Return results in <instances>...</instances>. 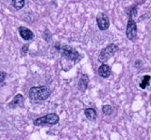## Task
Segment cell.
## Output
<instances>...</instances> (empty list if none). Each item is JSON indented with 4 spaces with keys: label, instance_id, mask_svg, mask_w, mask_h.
Listing matches in <instances>:
<instances>
[{
    "label": "cell",
    "instance_id": "15",
    "mask_svg": "<svg viewBox=\"0 0 151 140\" xmlns=\"http://www.w3.org/2000/svg\"><path fill=\"white\" fill-rule=\"evenodd\" d=\"M102 112L105 115H111L112 114V107L111 105H104L102 107Z\"/></svg>",
    "mask_w": 151,
    "mask_h": 140
},
{
    "label": "cell",
    "instance_id": "2",
    "mask_svg": "<svg viewBox=\"0 0 151 140\" xmlns=\"http://www.w3.org/2000/svg\"><path fill=\"white\" fill-rule=\"evenodd\" d=\"M55 48L60 51L61 56L67 60L72 61V62H78L80 59V54L78 51L74 48L73 46L68 45H63L60 43H57L55 45Z\"/></svg>",
    "mask_w": 151,
    "mask_h": 140
},
{
    "label": "cell",
    "instance_id": "8",
    "mask_svg": "<svg viewBox=\"0 0 151 140\" xmlns=\"http://www.w3.org/2000/svg\"><path fill=\"white\" fill-rule=\"evenodd\" d=\"M25 103V99H24L23 95L17 94L13 97V100L9 103V108H16V107H23Z\"/></svg>",
    "mask_w": 151,
    "mask_h": 140
},
{
    "label": "cell",
    "instance_id": "6",
    "mask_svg": "<svg viewBox=\"0 0 151 140\" xmlns=\"http://www.w3.org/2000/svg\"><path fill=\"white\" fill-rule=\"evenodd\" d=\"M96 24L98 29L104 31L107 30L110 27V19H109L108 15L104 12H99L96 16Z\"/></svg>",
    "mask_w": 151,
    "mask_h": 140
},
{
    "label": "cell",
    "instance_id": "11",
    "mask_svg": "<svg viewBox=\"0 0 151 140\" xmlns=\"http://www.w3.org/2000/svg\"><path fill=\"white\" fill-rule=\"evenodd\" d=\"M84 115L90 121H94L97 118V113L93 108H86L84 110Z\"/></svg>",
    "mask_w": 151,
    "mask_h": 140
},
{
    "label": "cell",
    "instance_id": "9",
    "mask_svg": "<svg viewBox=\"0 0 151 140\" xmlns=\"http://www.w3.org/2000/svg\"><path fill=\"white\" fill-rule=\"evenodd\" d=\"M89 84V77L87 74H82L78 82V89L80 92H85Z\"/></svg>",
    "mask_w": 151,
    "mask_h": 140
},
{
    "label": "cell",
    "instance_id": "3",
    "mask_svg": "<svg viewBox=\"0 0 151 140\" xmlns=\"http://www.w3.org/2000/svg\"><path fill=\"white\" fill-rule=\"evenodd\" d=\"M60 121L59 115L56 113H50L47 114L44 116H41V118H36L33 121V125L35 126H42V125H49V126H53L58 124Z\"/></svg>",
    "mask_w": 151,
    "mask_h": 140
},
{
    "label": "cell",
    "instance_id": "19",
    "mask_svg": "<svg viewBox=\"0 0 151 140\" xmlns=\"http://www.w3.org/2000/svg\"><path fill=\"white\" fill-rule=\"evenodd\" d=\"M142 65H143V62H142L141 60H136L135 63H134V66L136 68H140Z\"/></svg>",
    "mask_w": 151,
    "mask_h": 140
},
{
    "label": "cell",
    "instance_id": "1",
    "mask_svg": "<svg viewBox=\"0 0 151 140\" xmlns=\"http://www.w3.org/2000/svg\"><path fill=\"white\" fill-rule=\"evenodd\" d=\"M51 95V90L48 86H33L29 89V99L33 103H42Z\"/></svg>",
    "mask_w": 151,
    "mask_h": 140
},
{
    "label": "cell",
    "instance_id": "4",
    "mask_svg": "<svg viewBox=\"0 0 151 140\" xmlns=\"http://www.w3.org/2000/svg\"><path fill=\"white\" fill-rule=\"evenodd\" d=\"M116 51H117V46L114 44L109 45L108 46H106L105 48H103L100 51V53L98 55V61L103 64L105 62H107L109 59L113 57L114 54L116 53Z\"/></svg>",
    "mask_w": 151,
    "mask_h": 140
},
{
    "label": "cell",
    "instance_id": "16",
    "mask_svg": "<svg viewBox=\"0 0 151 140\" xmlns=\"http://www.w3.org/2000/svg\"><path fill=\"white\" fill-rule=\"evenodd\" d=\"M42 37H44V39H45V41H50V39H51V34H50L49 30H47V29H45V30L44 31V34H42Z\"/></svg>",
    "mask_w": 151,
    "mask_h": 140
},
{
    "label": "cell",
    "instance_id": "13",
    "mask_svg": "<svg viewBox=\"0 0 151 140\" xmlns=\"http://www.w3.org/2000/svg\"><path fill=\"white\" fill-rule=\"evenodd\" d=\"M150 80H151V76H149V75L144 76L143 80H142V82H140V87L142 88V89H145L146 86L149 84Z\"/></svg>",
    "mask_w": 151,
    "mask_h": 140
},
{
    "label": "cell",
    "instance_id": "5",
    "mask_svg": "<svg viewBox=\"0 0 151 140\" xmlns=\"http://www.w3.org/2000/svg\"><path fill=\"white\" fill-rule=\"evenodd\" d=\"M126 36L129 41H134L137 37V25L133 19H129L126 29Z\"/></svg>",
    "mask_w": 151,
    "mask_h": 140
},
{
    "label": "cell",
    "instance_id": "14",
    "mask_svg": "<svg viewBox=\"0 0 151 140\" xmlns=\"http://www.w3.org/2000/svg\"><path fill=\"white\" fill-rule=\"evenodd\" d=\"M127 14L129 16V19H132V17L137 16V7L131 6L127 10Z\"/></svg>",
    "mask_w": 151,
    "mask_h": 140
},
{
    "label": "cell",
    "instance_id": "17",
    "mask_svg": "<svg viewBox=\"0 0 151 140\" xmlns=\"http://www.w3.org/2000/svg\"><path fill=\"white\" fill-rule=\"evenodd\" d=\"M28 46H29V44H26L22 46L21 48V54L24 56V55H27V51H28Z\"/></svg>",
    "mask_w": 151,
    "mask_h": 140
},
{
    "label": "cell",
    "instance_id": "7",
    "mask_svg": "<svg viewBox=\"0 0 151 140\" xmlns=\"http://www.w3.org/2000/svg\"><path fill=\"white\" fill-rule=\"evenodd\" d=\"M18 32H19V34H20L21 38L25 41H31L34 39V33H33L31 30H29L27 27H24V26L19 27Z\"/></svg>",
    "mask_w": 151,
    "mask_h": 140
},
{
    "label": "cell",
    "instance_id": "18",
    "mask_svg": "<svg viewBox=\"0 0 151 140\" xmlns=\"http://www.w3.org/2000/svg\"><path fill=\"white\" fill-rule=\"evenodd\" d=\"M6 77H7V73L6 72L0 71V83L4 82V81L6 80Z\"/></svg>",
    "mask_w": 151,
    "mask_h": 140
},
{
    "label": "cell",
    "instance_id": "12",
    "mask_svg": "<svg viewBox=\"0 0 151 140\" xmlns=\"http://www.w3.org/2000/svg\"><path fill=\"white\" fill-rule=\"evenodd\" d=\"M25 0H13V1L12 2V6L15 9V10L19 11L21 10V9H23V7L25 6Z\"/></svg>",
    "mask_w": 151,
    "mask_h": 140
},
{
    "label": "cell",
    "instance_id": "10",
    "mask_svg": "<svg viewBox=\"0 0 151 140\" xmlns=\"http://www.w3.org/2000/svg\"><path fill=\"white\" fill-rule=\"evenodd\" d=\"M111 67L109 66L108 64H101L98 68V75L101 78H105V79L109 78L111 75Z\"/></svg>",
    "mask_w": 151,
    "mask_h": 140
}]
</instances>
